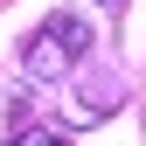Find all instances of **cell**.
<instances>
[{
	"instance_id": "cell-1",
	"label": "cell",
	"mask_w": 146,
	"mask_h": 146,
	"mask_svg": "<svg viewBox=\"0 0 146 146\" xmlns=\"http://www.w3.org/2000/svg\"><path fill=\"white\" fill-rule=\"evenodd\" d=\"M90 49H98V35H90L84 14H49V21L21 42V63H28V77H35V84H63L70 70H84V63H90Z\"/></svg>"
},
{
	"instance_id": "cell-3",
	"label": "cell",
	"mask_w": 146,
	"mask_h": 146,
	"mask_svg": "<svg viewBox=\"0 0 146 146\" xmlns=\"http://www.w3.org/2000/svg\"><path fill=\"white\" fill-rule=\"evenodd\" d=\"M98 7H125V0H98Z\"/></svg>"
},
{
	"instance_id": "cell-2",
	"label": "cell",
	"mask_w": 146,
	"mask_h": 146,
	"mask_svg": "<svg viewBox=\"0 0 146 146\" xmlns=\"http://www.w3.org/2000/svg\"><path fill=\"white\" fill-rule=\"evenodd\" d=\"M7 146H70V139H63V132H42V125H14Z\"/></svg>"
}]
</instances>
